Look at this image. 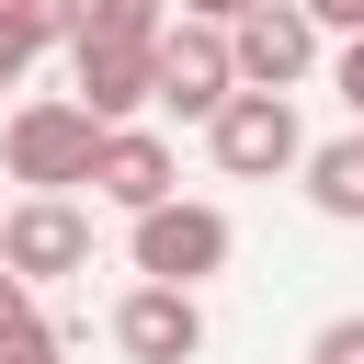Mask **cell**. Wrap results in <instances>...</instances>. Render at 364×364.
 Wrapping results in <instances>:
<instances>
[{
	"label": "cell",
	"instance_id": "6da1fadb",
	"mask_svg": "<svg viewBox=\"0 0 364 364\" xmlns=\"http://www.w3.org/2000/svg\"><path fill=\"white\" fill-rule=\"evenodd\" d=\"M228 250H239L228 205H193V193H159V205H136V228H125V262H136L148 284H193V296L228 273Z\"/></svg>",
	"mask_w": 364,
	"mask_h": 364
},
{
	"label": "cell",
	"instance_id": "7a4b0ae2",
	"mask_svg": "<svg viewBox=\"0 0 364 364\" xmlns=\"http://www.w3.org/2000/svg\"><path fill=\"white\" fill-rule=\"evenodd\" d=\"M228 91H239V68H228V23H193V11H171V23L148 34V102H171L182 125H205Z\"/></svg>",
	"mask_w": 364,
	"mask_h": 364
},
{
	"label": "cell",
	"instance_id": "3957f363",
	"mask_svg": "<svg viewBox=\"0 0 364 364\" xmlns=\"http://www.w3.org/2000/svg\"><path fill=\"white\" fill-rule=\"evenodd\" d=\"M205 159H216L228 182H273V171H296V159H307V136H296V102L239 80V91L205 114Z\"/></svg>",
	"mask_w": 364,
	"mask_h": 364
},
{
	"label": "cell",
	"instance_id": "277c9868",
	"mask_svg": "<svg viewBox=\"0 0 364 364\" xmlns=\"http://www.w3.org/2000/svg\"><path fill=\"white\" fill-rule=\"evenodd\" d=\"M91 148H102V125H91L80 102H11V125H0V171H11L23 193L91 182Z\"/></svg>",
	"mask_w": 364,
	"mask_h": 364
},
{
	"label": "cell",
	"instance_id": "5b68a950",
	"mask_svg": "<svg viewBox=\"0 0 364 364\" xmlns=\"http://www.w3.org/2000/svg\"><path fill=\"white\" fill-rule=\"evenodd\" d=\"M228 68H239L250 91H296V80L318 68V23H307V0H250V11L228 23Z\"/></svg>",
	"mask_w": 364,
	"mask_h": 364
},
{
	"label": "cell",
	"instance_id": "8992f818",
	"mask_svg": "<svg viewBox=\"0 0 364 364\" xmlns=\"http://www.w3.org/2000/svg\"><path fill=\"white\" fill-rule=\"evenodd\" d=\"M0 262H11L23 284L91 273V216H80L68 193H23V205H0Z\"/></svg>",
	"mask_w": 364,
	"mask_h": 364
},
{
	"label": "cell",
	"instance_id": "52a82bcc",
	"mask_svg": "<svg viewBox=\"0 0 364 364\" xmlns=\"http://www.w3.org/2000/svg\"><path fill=\"white\" fill-rule=\"evenodd\" d=\"M114 353L125 364H193L205 353V296L136 273V296H114Z\"/></svg>",
	"mask_w": 364,
	"mask_h": 364
},
{
	"label": "cell",
	"instance_id": "ba28073f",
	"mask_svg": "<svg viewBox=\"0 0 364 364\" xmlns=\"http://www.w3.org/2000/svg\"><path fill=\"white\" fill-rule=\"evenodd\" d=\"M68 102L91 114V125H136V102H148V46H125V34H68Z\"/></svg>",
	"mask_w": 364,
	"mask_h": 364
},
{
	"label": "cell",
	"instance_id": "9c48e42d",
	"mask_svg": "<svg viewBox=\"0 0 364 364\" xmlns=\"http://www.w3.org/2000/svg\"><path fill=\"white\" fill-rule=\"evenodd\" d=\"M171 182H182V171H171V136H159V125H102V148H91V193H102V205L136 216V205H159Z\"/></svg>",
	"mask_w": 364,
	"mask_h": 364
},
{
	"label": "cell",
	"instance_id": "30bf717a",
	"mask_svg": "<svg viewBox=\"0 0 364 364\" xmlns=\"http://www.w3.org/2000/svg\"><path fill=\"white\" fill-rule=\"evenodd\" d=\"M296 171H307V205H318V216L364 228V125H353V136H330V148H307Z\"/></svg>",
	"mask_w": 364,
	"mask_h": 364
},
{
	"label": "cell",
	"instance_id": "8fae6325",
	"mask_svg": "<svg viewBox=\"0 0 364 364\" xmlns=\"http://www.w3.org/2000/svg\"><path fill=\"white\" fill-rule=\"evenodd\" d=\"M171 23V0H80V34H125V46H148Z\"/></svg>",
	"mask_w": 364,
	"mask_h": 364
},
{
	"label": "cell",
	"instance_id": "7c38bea8",
	"mask_svg": "<svg viewBox=\"0 0 364 364\" xmlns=\"http://www.w3.org/2000/svg\"><path fill=\"white\" fill-rule=\"evenodd\" d=\"M0 11H11L34 46H68V34H80V0H0Z\"/></svg>",
	"mask_w": 364,
	"mask_h": 364
},
{
	"label": "cell",
	"instance_id": "4fadbf2b",
	"mask_svg": "<svg viewBox=\"0 0 364 364\" xmlns=\"http://www.w3.org/2000/svg\"><path fill=\"white\" fill-rule=\"evenodd\" d=\"M23 330H46V318H34V284H23V273H11V262H0V353H11V341H23Z\"/></svg>",
	"mask_w": 364,
	"mask_h": 364
},
{
	"label": "cell",
	"instance_id": "5bb4252c",
	"mask_svg": "<svg viewBox=\"0 0 364 364\" xmlns=\"http://www.w3.org/2000/svg\"><path fill=\"white\" fill-rule=\"evenodd\" d=\"M307 364H364V307H353V318H330V330L307 341Z\"/></svg>",
	"mask_w": 364,
	"mask_h": 364
},
{
	"label": "cell",
	"instance_id": "9a60e30c",
	"mask_svg": "<svg viewBox=\"0 0 364 364\" xmlns=\"http://www.w3.org/2000/svg\"><path fill=\"white\" fill-rule=\"evenodd\" d=\"M330 91L353 102V125H364V34H341V57H330Z\"/></svg>",
	"mask_w": 364,
	"mask_h": 364
},
{
	"label": "cell",
	"instance_id": "2e32d148",
	"mask_svg": "<svg viewBox=\"0 0 364 364\" xmlns=\"http://www.w3.org/2000/svg\"><path fill=\"white\" fill-rule=\"evenodd\" d=\"M23 68H34V34H23V23L0 11V91H23Z\"/></svg>",
	"mask_w": 364,
	"mask_h": 364
},
{
	"label": "cell",
	"instance_id": "e0dca14e",
	"mask_svg": "<svg viewBox=\"0 0 364 364\" xmlns=\"http://www.w3.org/2000/svg\"><path fill=\"white\" fill-rule=\"evenodd\" d=\"M0 364H68V341H57V330H23V341H11Z\"/></svg>",
	"mask_w": 364,
	"mask_h": 364
},
{
	"label": "cell",
	"instance_id": "ac0fdd59",
	"mask_svg": "<svg viewBox=\"0 0 364 364\" xmlns=\"http://www.w3.org/2000/svg\"><path fill=\"white\" fill-rule=\"evenodd\" d=\"M307 23L318 34H364V0H307Z\"/></svg>",
	"mask_w": 364,
	"mask_h": 364
},
{
	"label": "cell",
	"instance_id": "d6986e66",
	"mask_svg": "<svg viewBox=\"0 0 364 364\" xmlns=\"http://www.w3.org/2000/svg\"><path fill=\"white\" fill-rule=\"evenodd\" d=\"M182 11H193V23H239L250 0H182Z\"/></svg>",
	"mask_w": 364,
	"mask_h": 364
}]
</instances>
